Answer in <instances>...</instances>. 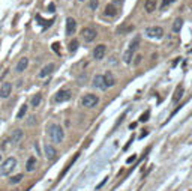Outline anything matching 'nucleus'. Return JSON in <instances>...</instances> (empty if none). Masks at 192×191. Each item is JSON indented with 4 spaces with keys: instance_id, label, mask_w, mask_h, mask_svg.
<instances>
[{
    "instance_id": "nucleus-1",
    "label": "nucleus",
    "mask_w": 192,
    "mask_h": 191,
    "mask_svg": "<svg viewBox=\"0 0 192 191\" xmlns=\"http://www.w3.org/2000/svg\"><path fill=\"white\" fill-rule=\"evenodd\" d=\"M48 132H50V137L54 143H62L63 139H65V131L57 123H51L50 128H48Z\"/></svg>"
},
{
    "instance_id": "nucleus-2",
    "label": "nucleus",
    "mask_w": 192,
    "mask_h": 191,
    "mask_svg": "<svg viewBox=\"0 0 192 191\" xmlns=\"http://www.w3.org/2000/svg\"><path fill=\"white\" fill-rule=\"evenodd\" d=\"M138 45H140V36H135L134 39L131 41V44H129L128 50L125 51V54H123V62H125V63H131V62H132L134 54H135V51H137V48H138Z\"/></svg>"
},
{
    "instance_id": "nucleus-3",
    "label": "nucleus",
    "mask_w": 192,
    "mask_h": 191,
    "mask_svg": "<svg viewBox=\"0 0 192 191\" xmlns=\"http://www.w3.org/2000/svg\"><path fill=\"white\" fill-rule=\"evenodd\" d=\"M15 167H17V160H15L14 156H11V158H8V160L2 164V167H0V174L6 176V174L11 173Z\"/></svg>"
},
{
    "instance_id": "nucleus-4",
    "label": "nucleus",
    "mask_w": 192,
    "mask_h": 191,
    "mask_svg": "<svg viewBox=\"0 0 192 191\" xmlns=\"http://www.w3.org/2000/svg\"><path fill=\"white\" fill-rule=\"evenodd\" d=\"M146 35L152 39H161L164 36V29L159 26H152L146 29Z\"/></svg>"
},
{
    "instance_id": "nucleus-5",
    "label": "nucleus",
    "mask_w": 192,
    "mask_h": 191,
    "mask_svg": "<svg viewBox=\"0 0 192 191\" xmlns=\"http://www.w3.org/2000/svg\"><path fill=\"white\" fill-rule=\"evenodd\" d=\"M99 103V98L96 95H93V93H87V95H84V98L81 99V104L84 107H87V108H93V107H96Z\"/></svg>"
},
{
    "instance_id": "nucleus-6",
    "label": "nucleus",
    "mask_w": 192,
    "mask_h": 191,
    "mask_svg": "<svg viewBox=\"0 0 192 191\" xmlns=\"http://www.w3.org/2000/svg\"><path fill=\"white\" fill-rule=\"evenodd\" d=\"M81 35H83L84 41L86 42H92L96 39V36H98V32H96V29H93V27H84L83 32H81Z\"/></svg>"
},
{
    "instance_id": "nucleus-7",
    "label": "nucleus",
    "mask_w": 192,
    "mask_h": 191,
    "mask_svg": "<svg viewBox=\"0 0 192 191\" xmlns=\"http://www.w3.org/2000/svg\"><path fill=\"white\" fill-rule=\"evenodd\" d=\"M71 96H72V92L71 90H68V89H63V90H59L56 96H54V101L56 103H66L71 99Z\"/></svg>"
},
{
    "instance_id": "nucleus-8",
    "label": "nucleus",
    "mask_w": 192,
    "mask_h": 191,
    "mask_svg": "<svg viewBox=\"0 0 192 191\" xmlns=\"http://www.w3.org/2000/svg\"><path fill=\"white\" fill-rule=\"evenodd\" d=\"M92 86L101 90H105L107 89V83H105V77L104 75H95L92 81Z\"/></svg>"
},
{
    "instance_id": "nucleus-9",
    "label": "nucleus",
    "mask_w": 192,
    "mask_h": 191,
    "mask_svg": "<svg viewBox=\"0 0 192 191\" xmlns=\"http://www.w3.org/2000/svg\"><path fill=\"white\" fill-rule=\"evenodd\" d=\"M105 53H107V47H105L104 44H99V45H96L95 50H93V57H95L96 60H101V59H104Z\"/></svg>"
},
{
    "instance_id": "nucleus-10",
    "label": "nucleus",
    "mask_w": 192,
    "mask_h": 191,
    "mask_svg": "<svg viewBox=\"0 0 192 191\" xmlns=\"http://www.w3.org/2000/svg\"><path fill=\"white\" fill-rule=\"evenodd\" d=\"M44 152H45L47 160H50V161H54V160H56V156H57V150H56V148H54V146H51V145H45Z\"/></svg>"
},
{
    "instance_id": "nucleus-11",
    "label": "nucleus",
    "mask_w": 192,
    "mask_h": 191,
    "mask_svg": "<svg viewBox=\"0 0 192 191\" xmlns=\"http://www.w3.org/2000/svg\"><path fill=\"white\" fill-rule=\"evenodd\" d=\"M75 30H77V21L71 17L66 18V35L72 36L74 33H75Z\"/></svg>"
},
{
    "instance_id": "nucleus-12",
    "label": "nucleus",
    "mask_w": 192,
    "mask_h": 191,
    "mask_svg": "<svg viewBox=\"0 0 192 191\" xmlns=\"http://www.w3.org/2000/svg\"><path fill=\"white\" fill-rule=\"evenodd\" d=\"M11 92H12V84L11 83H3L2 86H0V96L2 98H8L11 95Z\"/></svg>"
},
{
    "instance_id": "nucleus-13",
    "label": "nucleus",
    "mask_w": 192,
    "mask_h": 191,
    "mask_svg": "<svg viewBox=\"0 0 192 191\" xmlns=\"http://www.w3.org/2000/svg\"><path fill=\"white\" fill-rule=\"evenodd\" d=\"M53 71H54V63H48V65H45V66L39 71L38 75H39V78H45V77H48Z\"/></svg>"
},
{
    "instance_id": "nucleus-14",
    "label": "nucleus",
    "mask_w": 192,
    "mask_h": 191,
    "mask_svg": "<svg viewBox=\"0 0 192 191\" xmlns=\"http://www.w3.org/2000/svg\"><path fill=\"white\" fill-rule=\"evenodd\" d=\"M183 93H185L183 86H182V84H179V86H177V89H176L174 95H173V103H174V104H177V103L183 98Z\"/></svg>"
},
{
    "instance_id": "nucleus-15",
    "label": "nucleus",
    "mask_w": 192,
    "mask_h": 191,
    "mask_svg": "<svg viewBox=\"0 0 192 191\" xmlns=\"http://www.w3.org/2000/svg\"><path fill=\"white\" fill-rule=\"evenodd\" d=\"M21 139H23V131L21 130L12 131V136H11V143H12V145H18Z\"/></svg>"
},
{
    "instance_id": "nucleus-16",
    "label": "nucleus",
    "mask_w": 192,
    "mask_h": 191,
    "mask_svg": "<svg viewBox=\"0 0 192 191\" xmlns=\"http://www.w3.org/2000/svg\"><path fill=\"white\" fill-rule=\"evenodd\" d=\"M27 66H29V59H27V57H21V59L18 60V63H17L15 71H17V72H23V71H26Z\"/></svg>"
},
{
    "instance_id": "nucleus-17",
    "label": "nucleus",
    "mask_w": 192,
    "mask_h": 191,
    "mask_svg": "<svg viewBox=\"0 0 192 191\" xmlns=\"http://www.w3.org/2000/svg\"><path fill=\"white\" fill-rule=\"evenodd\" d=\"M36 164H38V161H36V158L35 156H30L29 160H27V163H26V170L27 172H35V169H36Z\"/></svg>"
},
{
    "instance_id": "nucleus-18",
    "label": "nucleus",
    "mask_w": 192,
    "mask_h": 191,
    "mask_svg": "<svg viewBox=\"0 0 192 191\" xmlns=\"http://www.w3.org/2000/svg\"><path fill=\"white\" fill-rule=\"evenodd\" d=\"M104 77H105V83H107V87H113L114 84H116V78H114V75H113V72L107 71Z\"/></svg>"
},
{
    "instance_id": "nucleus-19",
    "label": "nucleus",
    "mask_w": 192,
    "mask_h": 191,
    "mask_svg": "<svg viewBox=\"0 0 192 191\" xmlns=\"http://www.w3.org/2000/svg\"><path fill=\"white\" fill-rule=\"evenodd\" d=\"M158 6V3H156V0H146V3H144V9H146V12H153L155 9Z\"/></svg>"
},
{
    "instance_id": "nucleus-20",
    "label": "nucleus",
    "mask_w": 192,
    "mask_h": 191,
    "mask_svg": "<svg viewBox=\"0 0 192 191\" xmlns=\"http://www.w3.org/2000/svg\"><path fill=\"white\" fill-rule=\"evenodd\" d=\"M105 15H107V17H116L117 15V9H116V6H114V3L107 5V8H105Z\"/></svg>"
},
{
    "instance_id": "nucleus-21",
    "label": "nucleus",
    "mask_w": 192,
    "mask_h": 191,
    "mask_svg": "<svg viewBox=\"0 0 192 191\" xmlns=\"http://www.w3.org/2000/svg\"><path fill=\"white\" fill-rule=\"evenodd\" d=\"M41 103H42V95H41V93H36V95H33V96H32V99H30V105H32V107H35V108H36V107H39V105H41Z\"/></svg>"
},
{
    "instance_id": "nucleus-22",
    "label": "nucleus",
    "mask_w": 192,
    "mask_h": 191,
    "mask_svg": "<svg viewBox=\"0 0 192 191\" xmlns=\"http://www.w3.org/2000/svg\"><path fill=\"white\" fill-rule=\"evenodd\" d=\"M78 156H80V154H75V155H74V158H72V160H71V161L68 163V164H66V167L63 169V172L60 173V178H63V176H65V174L68 173V170H69V169L72 167V164H74V163H75L77 160H78Z\"/></svg>"
},
{
    "instance_id": "nucleus-23",
    "label": "nucleus",
    "mask_w": 192,
    "mask_h": 191,
    "mask_svg": "<svg viewBox=\"0 0 192 191\" xmlns=\"http://www.w3.org/2000/svg\"><path fill=\"white\" fill-rule=\"evenodd\" d=\"M182 27H183V20H182V18L174 20V23H173V32H174V33H179V32L182 30Z\"/></svg>"
},
{
    "instance_id": "nucleus-24",
    "label": "nucleus",
    "mask_w": 192,
    "mask_h": 191,
    "mask_svg": "<svg viewBox=\"0 0 192 191\" xmlns=\"http://www.w3.org/2000/svg\"><path fill=\"white\" fill-rule=\"evenodd\" d=\"M78 45H80V42H78L77 39H72V41H71V44H69V51L75 53L77 50H78Z\"/></svg>"
},
{
    "instance_id": "nucleus-25",
    "label": "nucleus",
    "mask_w": 192,
    "mask_h": 191,
    "mask_svg": "<svg viewBox=\"0 0 192 191\" xmlns=\"http://www.w3.org/2000/svg\"><path fill=\"white\" fill-rule=\"evenodd\" d=\"M26 113H27V105L23 104L21 107H20V112H18V114H17V119H23V117L26 116Z\"/></svg>"
},
{
    "instance_id": "nucleus-26",
    "label": "nucleus",
    "mask_w": 192,
    "mask_h": 191,
    "mask_svg": "<svg viewBox=\"0 0 192 191\" xmlns=\"http://www.w3.org/2000/svg\"><path fill=\"white\" fill-rule=\"evenodd\" d=\"M21 179H23V174H15V176H12V178L9 179V182L11 184H18V182H21Z\"/></svg>"
},
{
    "instance_id": "nucleus-27",
    "label": "nucleus",
    "mask_w": 192,
    "mask_h": 191,
    "mask_svg": "<svg viewBox=\"0 0 192 191\" xmlns=\"http://www.w3.org/2000/svg\"><path fill=\"white\" fill-rule=\"evenodd\" d=\"M149 117H150V112L147 110V112H144L141 114V117H140V122H147L149 121Z\"/></svg>"
},
{
    "instance_id": "nucleus-28",
    "label": "nucleus",
    "mask_w": 192,
    "mask_h": 191,
    "mask_svg": "<svg viewBox=\"0 0 192 191\" xmlns=\"http://www.w3.org/2000/svg\"><path fill=\"white\" fill-rule=\"evenodd\" d=\"M171 3H174V0H162V2H161V9H165L167 6H170Z\"/></svg>"
},
{
    "instance_id": "nucleus-29",
    "label": "nucleus",
    "mask_w": 192,
    "mask_h": 191,
    "mask_svg": "<svg viewBox=\"0 0 192 191\" xmlns=\"http://www.w3.org/2000/svg\"><path fill=\"white\" fill-rule=\"evenodd\" d=\"M98 6H99V0H92V2H90V9H92V11H96Z\"/></svg>"
},
{
    "instance_id": "nucleus-30",
    "label": "nucleus",
    "mask_w": 192,
    "mask_h": 191,
    "mask_svg": "<svg viewBox=\"0 0 192 191\" xmlns=\"http://www.w3.org/2000/svg\"><path fill=\"white\" fill-rule=\"evenodd\" d=\"M135 160H137V156H135V155H132V156H129V158L126 160V163H128V164H131V163H134Z\"/></svg>"
},
{
    "instance_id": "nucleus-31",
    "label": "nucleus",
    "mask_w": 192,
    "mask_h": 191,
    "mask_svg": "<svg viewBox=\"0 0 192 191\" xmlns=\"http://www.w3.org/2000/svg\"><path fill=\"white\" fill-rule=\"evenodd\" d=\"M53 50L59 53V44H57V42H54V44H53Z\"/></svg>"
},
{
    "instance_id": "nucleus-32",
    "label": "nucleus",
    "mask_w": 192,
    "mask_h": 191,
    "mask_svg": "<svg viewBox=\"0 0 192 191\" xmlns=\"http://www.w3.org/2000/svg\"><path fill=\"white\" fill-rule=\"evenodd\" d=\"M48 9H50V12H54V3H50V5H48Z\"/></svg>"
},
{
    "instance_id": "nucleus-33",
    "label": "nucleus",
    "mask_w": 192,
    "mask_h": 191,
    "mask_svg": "<svg viewBox=\"0 0 192 191\" xmlns=\"http://www.w3.org/2000/svg\"><path fill=\"white\" fill-rule=\"evenodd\" d=\"M180 59H182V57H177V59H176V60L173 62V66H177V63L180 62Z\"/></svg>"
},
{
    "instance_id": "nucleus-34",
    "label": "nucleus",
    "mask_w": 192,
    "mask_h": 191,
    "mask_svg": "<svg viewBox=\"0 0 192 191\" xmlns=\"http://www.w3.org/2000/svg\"><path fill=\"white\" fill-rule=\"evenodd\" d=\"M140 62H141V56H137V57H135V63H137V65H138V63H140Z\"/></svg>"
},
{
    "instance_id": "nucleus-35",
    "label": "nucleus",
    "mask_w": 192,
    "mask_h": 191,
    "mask_svg": "<svg viewBox=\"0 0 192 191\" xmlns=\"http://www.w3.org/2000/svg\"><path fill=\"white\" fill-rule=\"evenodd\" d=\"M0 161H2V155H0Z\"/></svg>"
},
{
    "instance_id": "nucleus-36",
    "label": "nucleus",
    "mask_w": 192,
    "mask_h": 191,
    "mask_svg": "<svg viewBox=\"0 0 192 191\" xmlns=\"http://www.w3.org/2000/svg\"><path fill=\"white\" fill-rule=\"evenodd\" d=\"M191 53H192V50H191Z\"/></svg>"
},
{
    "instance_id": "nucleus-37",
    "label": "nucleus",
    "mask_w": 192,
    "mask_h": 191,
    "mask_svg": "<svg viewBox=\"0 0 192 191\" xmlns=\"http://www.w3.org/2000/svg\"><path fill=\"white\" fill-rule=\"evenodd\" d=\"M81 2H83V0H81Z\"/></svg>"
}]
</instances>
